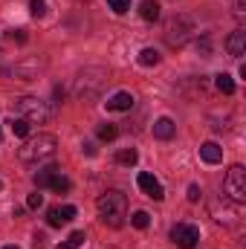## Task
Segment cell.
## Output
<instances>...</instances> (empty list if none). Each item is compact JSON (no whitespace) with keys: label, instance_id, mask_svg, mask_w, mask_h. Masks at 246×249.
Masks as SVG:
<instances>
[{"label":"cell","instance_id":"obj_1","mask_svg":"<svg viewBox=\"0 0 246 249\" xmlns=\"http://www.w3.org/2000/svg\"><path fill=\"white\" fill-rule=\"evenodd\" d=\"M58 151V139L53 133H38V136H26V142L18 148V160L23 165H44L55 157Z\"/></svg>","mask_w":246,"mask_h":249},{"label":"cell","instance_id":"obj_2","mask_svg":"<svg viewBox=\"0 0 246 249\" xmlns=\"http://www.w3.org/2000/svg\"><path fill=\"white\" fill-rule=\"evenodd\" d=\"M99 217H102V223L105 226H110V229H119L124 223V217H127V197H124L122 191H116V188H110V191H105L102 197H99Z\"/></svg>","mask_w":246,"mask_h":249},{"label":"cell","instance_id":"obj_3","mask_svg":"<svg viewBox=\"0 0 246 249\" xmlns=\"http://www.w3.org/2000/svg\"><path fill=\"white\" fill-rule=\"evenodd\" d=\"M105 84H107V70H102V67H87V70L78 72V78H75V96H78L81 102H93V99H99V93H102Z\"/></svg>","mask_w":246,"mask_h":249},{"label":"cell","instance_id":"obj_4","mask_svg":"<svg viewBox=\"0 0 246 249\" xmlns=\"http://www.w3.org/2000/svg\"><path fill=\"white\" fill-rule=\"evenodd\" d=\"M15 113H18L20 119H26L29 124H47L50 122V107H47V102H41V99H35V96H20V99H15Z\"/></svg>","mask_w":246,"mask_h":249},{"label":"cell","instance_id":"obj_5","mask_svg":"<svg viewBox=\"0 0 246 249\" xmlns=\"http://www.w3.org/2000/svg\"><path fill=\"white\" fill-rule=\"evenodd\" d=\"M223 191H226V200L232 203H246V168L244 165H232L226 171V180H223Z\"/></svg>","mask_w":246,"mask_h":249},{"label":"cell","instance_id":"obj_6","mask_svg":"<svg viewBox=\"0 0 246 249\" xmlns=\"http://www.w3.org/2000/svg\"><path fill=\"white\" fill-rule=\"evenodd\" d=\"M191 35H194V20H191V18L177 15V18H171V20H168L165 38H168V44H171V47H183Z\"/></svg>","mask_w":246,"mask_h":249},{"label":"cell","instance_id":"obj_7","mask_svg":"<svg viewBox=\"0 0 246 249\" xmlns=\"http://www.w3.org/2000/svg\"><path fill=\"white\" fill-rule=\"evenodd\" d=\"M209 212H211L214 223H220V226H235L238 223V203H232V200L211 197L209 200Z\"/></svg>","mask_w":246,"mask_h":249},{"label":"cell","instance_id":"obj_8","mask_svg":"<svg viewBox=\"0 0 246 249\" xmlns=\"http://www.w3.org/2000/svg\"><path fill=\"white\" fill-rule=\"evenodd\" d=\"M171 241L180 249H194L200 244V229H197L194 223H177V226L171 229Z\"/></svg>","mask_w":246,"mask_h":249},{"label":"cell","instance_id":"obj_9","mask_svg":"<svg viewBox=\"0 0 246 249\" xmlns=\"http://www.w3.org/2000/svg\"><path fill=\"white\" fill-rule=\"evenodd\" d=\"M41 67H44V58H23V61H18L12 67V75L20 78V81H35Z\"/></svg>","mask_w":246,"mask_h":249},{"label":"cell","instance_id":"obj_10","mask_svg":"<svg viewBox=\"0 0 246 249\" xmlns=\"http://www.w3.org/2000/svg\"><path fill=\"white\" fill-rule=\"evenodd\" d=\"M136 183H139V188H142L151 200H162V197H165V188H162V183H159L151 171H142V174L136 177Z\"/></svg>","mask_w":246,"mask_h":249},{"label":"cell","instance_id":"obj_11","mask_svg":"<svg viewBox=\"0 0 246 249\" xmlns=\"http://www.w3.org/2000/svg\"><path fill=\"white\" fill-rule=\"evenodd\" d=\"M58 177H61V168H58V165H44V168L35 174V186H38V191H41V188H53Z\"/></svg>","mask_w":246,"mask_h":249},{"label":"cell","instance_id":"obj_12","mask_svg":"<svg viewBox=\"0 0 246 249\" xmlns=\"http://www.w3.org/2000/svg\"><path fill=\"white\" fill-rule=\"evenodd\" d=\"M226 50H229V55H232V58H244V55H246V32H244V29H235V32L229 35Z\"/></svg>","mask_w":246,"mask_h":249},{"label":"cell","instance_id":"obj_13","mask_svg":"<svg viewBox=\"0 0 246 249\" xmlns=\"http://www.w3.org/2000/svg\"><path fill=\"white\" fill-rule=\"evenodd\" d=\"M105 107H107V110H116V113H124V110L133 107V96L124 93V90H119V93H113V96L105 102Z\"/></svg>","mask_w":246,"mask_h":249},{"label":"cell","instance_id":"obj_14","mask_svg":"<svg viewBox=\"0 0 246 249\" xmlns=\"http://www.w3.org/2000/svg\"><path fill=\"white\" fill-rule=\"evenodd\" d=\"M200 160L209 162V165H217V162H223V148L217 142H203L200 145Z\"/></svg>","mask_w":246,"mask_h":249},{"label":"cell","instance_id":"obj_15","mask_svg":"<svg viewBox=\"0 0 246 249\" xmlns=\"http://www.w3.org/2000/svg\"><path fill=\"white\" fill-rule=\"evenodd\" d=\"M174 133H177V124H174V119L162 116V119H157V122H154V136H157V139H171Z\"/></svg>","mask_w":246,"mask_h":249},{"label":"cell","instance_id":"obj_16","mask_svg":"<svg viewBox=\"0 0 246 249\" xmlns=\"http://www.w3.org/2000/svg\"><path fill=\"white\" fill-rule=\"evenodd\" d=\"M139 15H142V20H148V23L159 20V3H157V0H142Z\"/></svg>","mask_w":246,"mask_h":249},{"label":"cell","instance_id":"obj_17","mask_svg":"<svg viewBox=\"0 0 246 249\" xmlns=\"http://www.w3.org/2000/svg\"><path fill=\"white\" fill-rule=\"evenodd\" d=\"M159 61H162V55H159L154 47H145V50L139 53V64H142V67H157Z\"/></svg>","mask_w":246,"mask_h":249},{"label":"cell","instance_id":"obj_18","mask_svg":"<svg viewBox=\"0 0 246 249\" xmlns=\"http://www.w3.org/2000/svg\"><path fill=\"white\" fill-rule=\"evenodd\" d=\"M214 87H217L223 96H232V93H235V81H232V75H226V72H220V75L214 78Z\"/></svg>","mask_w":246,"mask_h":249},{"label":"cell","instance_id":"obj_19","mask_svg":"<svg viewBox=\"0 0 246 249\" xmlns=\"http://www.w3.org/2000/svg\"><path fill=\"white\" fill-rule=\"evenodd\" d=\"M136 160H139L136 148H122V151L116 154V162H119V165H136Z\"/></svg>","mask_w":246,"mask_h":249},{"label":"cell","instance_id":"obj_20","mask_svg":"<svg viewBox=\"0 0 246 249\" xmlns=\"http://www.w3.org/2000/svg\"><path fill=\"white\" fill-rule=\"evenodd\" d=\"M12 133H15V136H23V139H26V136H29V122H26V119H20V116H12Z\"/></svg>","mask_w":246,"mask_h":249},{"label":"cell","instance_id":"obj_21","mask_svg":"<svg viewBox=\"0 0 246 249\" xmlns=\"http://www.w3.org/2000/svg\"><path fill=\"white\" fill-rule=\"evenodd\" d=\"M130 223H133L136 229H148V226H151V214L139 209V212H133V214H130Z\"/></svg>","mask_w":246,"mask_h":249},{"label":"cell","instance_id":"obj_22","mask_svg":"<svg viewBox=\"0 0 246 249\" xmlns=\"http://www.w3.org/2000/svg\"><path fill=\"white\" fill-rule=\"evenodd\" d=\"M96 133H99V139L110 142V139H116V133H119V130H116V124H99V130H96Z\"/></svg>","mask_w":246,"mask_h":249},{"label":"cell","instance_id":"obj_23","mask_svg":"<svg viewBox=\"0 0 246 249\" xmlns=\"http://www.w3.org/2000/svg\"><path fill=\"white\" fill-rule=\"evenodd\" d=\"M47 223L53 226V229H58V226H64V220H61V214H58V206H53L50 212H47Z\"/></svg>","mask_w":246,"mask_h":249},{"label":"cell","instance_id":"obj_24","mask_svg":"<svg viewBox=\"0 0 246 249\" xmlns=\"http://www.w3.org/2000/svg\"><path fill=\"white\" fill-rule=\"evenodd\" d=\"M29 12H32V18H44L47 15V3L44 0H32L29 3Z\"/></svg>","mask_w":246,"mask_h":249},{"label":"cell","instance_id":"obj_25","mask_svg":"<svg viewBox=\"0 0 246 249\" xmlns=\"http://www.w3.org/2000/svg\"><path fill=\"white\" fill-rule=\"evenodd\" d=\"M84 241H87V235H84V232H81V229H78V232H72V235H70V238H67V244H70V247H72V249L84 247Z\"/></svg>","mask_w":246,"mask_h":249},{"label":"cell","instance_id":"obj_26","mask_svg":"<svg viewBox=\"0 0 246 249\" xmlns=\"http://www.w3.org/2000/svg\"><path fill=\"white\" fill-rule=\"evenodd\" d=\"M107 6H110L116 15H124V12L130 9V0H107Z\"/></svg>","mask_w":246,"mask_h":249},{"label":"cell","instance_id":"obj_27","mask_svg":"<svg viewBox=\"0 0 246 249\" xmlns=\"http://www.w3.org/2000/svg\"><path fill=\"white\" fill-rule=\"evenodd\" d=\"M41 206H44V194H38V191H35V194H29V197H26V209H41Z\"/></svg>","mask_w":246,"mask_h":249},{"label":"cell","instance_id":"obj_28","mask_svg":"<svg viewBox=\"0 0 246 249\" xmlns=\"http://www.w3.org/2000/svg\"><path fill=\"white\" fill-rule=\"evenodd\" d=\"M58 214H61L64 223H70V220L75 217V206H58Z\"/></svg>","mask_w":246,"mask_h":249},{"label":"cell","instance_id":"obj_29","mask_svg":"<svg viewBox=\"0 0 246 249\" xmlns=\"http://www.w3.org/2000/svg\"><path fill=\"white\" fill-rule=\"evenodd\" d=\"M70 186H72V183H70V180H67V177H58V180H55V186H53V191H58V194H67V191H70Z\"/></svg>","mask_w":246,"mask_h":249},{"label":"cell","instance_id":"obj_30","mask_svg":"<svg viewBox=\"0 0 246 249\" xmlns=\"http://www.w3.org/2000/svg\"><path fill=\"white\" fill-rule=\"evenodd\" d=\"M200 197H203L200 186H197V183H191V186H188V203H200Z\"/></svg>","mask_w":246,"mask_h":249},{"label":"cell","instance_id":"obj_31","mask_svg":"<svg viewBox=\"0 0 246 249\" xmlns=\"http://www.w3.org/2000/svg\"><path fill=\"white\" fill-rule=\"evenodd\" d=\"M244 12H246V3H244V0H235V15H238V18H244Z\"/></svg>","mask_w":246,"mask_h":249},{"label":"cell","instance_id":"obj_32","mask_svg":"<svg viewBox=\"0 0 246 249\" xmlns=\"http://www.w3.org/2000/svg\"><path fill=\"white\" fill-rule=\"evenodd\" d=\"M12 38H15V41H20V44H26V35H23V29H18V32H12Z\"/></svg>","mask_w":246,"mask_h":249},{"label":"cell","instance_id":"obj_33","mask_svg":"<svg viewBox=\"0 0 246 249\" xmlns=\"http://www.w3.org/2000/svg\"><path fill=\"white\" fill-rule=\"evenodd\" d=\"M84 154H87V157H93V154H96V148H93V142H84Z\"/></svg>","mask_w":246,"mask_h":249},{"label":"cell","instance_id":"obj_34","mask_svg":"<svg viewBox=\"0 0 246 249\" xmlns=\"http://www.w3.org/2000/svg\"><path fill=\"white\" fill-rule=\"evenodd\" d=\"M55 249H72V247H70V244H67V241H64V244H58V247H55Z\"/></svg>","mask_w":246,"mask_h":249},{"label":"cell","instance_id":"obj_35","mask_svg":"<svg viewBox=\"0 0 246 249\" xmlns=\"http://www.w3.org/2000/svg\"><path fill=\"white\" fill-rule=\"evenodd\" d=\"M3 249H20V247H15V244H12V247H3Z\"/></svg>","mask_w":246,"mask_h":249},{"label":"cell","instance_id":"obj_36","mask_svg":"<svg viewBox=\"0 0 246 249\" xmlns=\"http://www.w3.org/2000/svg\"><path fill=\"white\" fill-rule=\"evenodd\" d=\"M0 142H3V127H0Z\"/></svg>","mask_w":246,"mask_h":249},{"label":"cell","instance_id":"obj_37","mask_svg":"<svg viewBox=\"0 0 246 249\" xmlns=\"http://www.w3.org/2000/svg\"><path fill=\"white\" fill-rule=\"evenodd\" d=\"M0 188H3V183H0Z\"/></svg>","mask_w":246,"mask_h":249}]
</instances>
